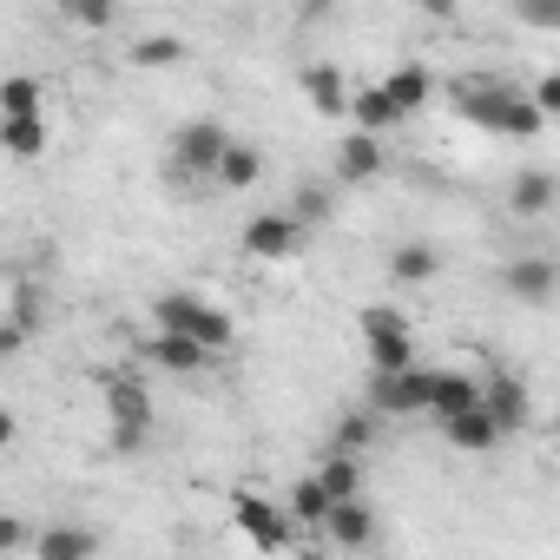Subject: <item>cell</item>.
I'll list each match as a JSON object with an SVG mask.
<instances>
[{
    "instance_id": "obj_27",
    "label": "cell",
    "mask_w": 560,
    "mask_h": 560,
    "mask_svg": "<svg viewBox=\"0 0 560 560\" xmlns=\"http://www.w3.org/2000/svg\"><path fill=\"white\" fill-rule=\"evenodd\" d=\"M60 14H67L73 27H93V34H106V27L119 21V0H60Z\"/></svg>"
},
{
    "instance_id": "obj_24",
    "label": "cell",
    "mask_w": 560,
    "mask_h": 560,
    "mask_svg": "<svg viewBox=\"0 0 560 560\" xmlns=\"http://www.w3.org/2000/svg\"><path fill=\"white\" fill-rule=\"evenodd\" d=\"M284 508H291V514H298L304 527H324V514L337 508V494H330V488H324V475L311 468V475H304V481L291 488V501H284Z\"/></svg>"
},
{
    "instance_id": "obj_28",
    "label": "cell",
    "mask_w": 560,
    "mask_h": 560,
    "mask_svg": "<svg viewBox=\"0 0 560 560\" xmlns=\"http://www.w3.org/2000/svg\"><path fill=\"white\" fill-rule=\"evenodd\" d=\"M185 60V40L178 34H159V40H139L132 47V67H178Z\"/></svg>"
},
{
    "instance_id": "obj_34",
    "label": "cell",
    "mask_w": 560,
    "mask_h": 560,
    "mask_svg": "<svg viewBox=\"0 0 560 560\" xmlns=\"http://www.w3.org/2000/svg\"><path fill=\"white\" fill-rule=\"evenodd\" d=\"M21 547H27V527L14 514H0V553H21Z\"/></svg>"
},
{
    "instance_id": "obj_14",
    "label": "cell",
    "mask_w": 560,
    "mask_h": 560,
    "mask_svg": "<svg viewBox=\"0 0 560 560\" xmlns=\"http://www.w3.org/2000/svg\"><path fill=\"white\" fill-rule=\"evenodd\" d=\"M481 402V376H468V370H435V383H429V416L435 422H448V416H462V409H475Z\"/></svg>"
},
{
    "instance_id": "obj_30",
    "label": "cell",
    "mask_w": 560,
    "mask_h": 560,
    "mask_svg": "<svg viewBox=\"0 0 560 560\" xmlns=\"http://www.w3.org/2000/svg\"><path fill=\"white\" fill-rule=\"evenodd\" d=\"M357 330H363V337H389V330H409V317L389 311V304H370V311L357 317Z\"/></svg>"
},
{
    "instance_id": "obj_29",
    "label": "cell",
    "mask_w": 560,
    "mask_h": 560,
    "mask_svg": "<svg viewBox=\"0 0 560 560\" xmlns=\"http://www.w3.org/2000/svg\"><path fill=\"white\" fill-rule=\"evenodd\" d=\"M291 211H298L304 224H324V218H330V191H324L317 178H304V185H298V198H291Z\"/></svg>"
},
{
    "instance_id": "obj_21",
    "label": "cell",
    "mask_w": 560,
    "mask_h": 560,
    "mask_svg": "<svg viewBox=\"0 0 560 560\" xmlns=\"http://www.w3.org/2000/svg\"><path fill=\"white\" fill-rule=\"evenodd\" d=\"M317 475H324V488H330L337 501H357V494H363V455H357V448L317 455Z\"/></svg>"
},
{
    "instance_id": "obj_16",
    "label": "cell",
    "mask_w": 560,
    "mask_h": 560,
    "mask_svg": "<svg viewBox=\"0 0 560 560\" xmlns=\"http://www.w3.org/2000/svg\"><path fill=\"white\" fill-rule=\"evenodd\" d=\"M100 547H106V540H100L93 527H73V521H54V527L34 540V553H40V560H93Z\"/></svg>"
},
{
    "instance_id": "obj_31",
    "label": "cell",
    "mask_w": 560,
    "mask_h": 560,
    "mask_svg": "<svg viewBox=\"0 0 560 560\" xmlns=\"http://www.w3.org/2000/svg\"><path fill=\"white\" fill-rule=\"evenodd\" d=\"M370 435H376V409H357V416H343L337 448H370Z\"/></svg>"
},
{
    "instance_id": "obj_3",
    "label": "cell",
    "mask_w": 560,
    "mask_h": 560,
    "mask_svg": "<svg viewBox=\"0 0 560 560\" xmlns=\"http://www.w3.org/2000/svg\"><path fill=\"white\" fill-rule=\"evenodd\" d=\"M100 389H106V422H113V448H119V455L145 448V442H152V429H159L152 389H145L139 376H106Z\"/></svg>"
},
{
    "instance_id": "obj_17",
    "label": "cell",
    "mask_w": 560,
    "mask_h": 560,
    "mask_svg": "<svg viewBox=\"0 0 560 560\" xmlns=\"http://www.w3.org/2000/svg\"><path fill=\"white\" fill-rule=\"evenodd\" d=\"M0 139H8L14 159H40L54 139V119L47 113H0Z\"/></svg>"
},
{
    "instance_id": "obj_7",
    "label": "cell",
    "mask_w": 560,
    "mask_h": 560,
    "mask_svg": "<svg viewBox=\"0 0 560 560\" xmlns=\"http://www.w3.org/2000/svg\"><path fill=\"white\" fill-rule=\"evenodd\" d=\"M501 291H508L514 304L547 311V304L560 298V264H553L547 250H521V257H508V270H501Z\"/></svg>"
},
{
    "instance_id": "obj_1",
    "label": "cell",
    "mask_w": 560,
    "mask_h": 560,
    "mask_svg": "<svg viewBox=\"0 0 560 560\" xmlns=\"http://www.w3.org/2000/svg\"><path fill=\"white\" fill-rule=\"evenodd\" d=\"M448 100H455V113H462L468 126L501 132V139H540V126H547L540 100H534L527 86L494 80V73H462V80L448 86Z\"/></svg>"
},
{
    "instance_id": "obj_33",
    "label": "cell",
    "mask_w": 560,
    "mask_h": 560,
    "mask_svg": "<svg viewBox=\"0 0 560 560\" xmlns=\"http://www.w3.org/2000/svg\"><path fill=\"white\" fill-rule=\"evenodd\" d=\"M27 330H34V317H8V324H0V357H21Z\"/></svg>"
},
{
    "instance_id": "obj_19",
    "label": "cell",
    "mask_w": 560,
    "mask_h": 560,
    "mask_svg": "<svg viewBox=\"0 0 560 560\" xmlns=\"http://www.w3.org/2000/svg\"><path fill=\"white\" fill-rule=\"evenodd\" d=\"M435 270H442V250L422 244V237H402V244L389 250V277H396V284H429Z\"/></svg>"
},
{
    "instance_id": "obj_15",
    "label": "cell",
    "mask_w": 560,
    "mask_h": 560,
    "mask_svg": "<svg viewBox=\"0 0 560 560\" xmlns=\"http://www.w3.org/2000/svg\"><path fill=\"white\" fill-rule=\"evenodd\" d=\"M350 119H357L363 132H389V126H402L409 113H402V106H396V93L376 80V86H357V93H350Z\"/></svg>"
},
{
    "instance_id": "obj_4",
    "label": "cell",
    "mask_w": 560,
    "mask_h": 560,
    "mask_svg": "<svg viewBox=\"0 0 560 560\" xmlns=\"http://www.w3.org/2000/svg\"><path fill=\"white\" fill-rule=\"evenodd\" d=\"M231 521H237V534H244L257 553H284V547L298 540V514L277 508V501H264V494H250V488L231 494Z\"/></svg>"
},
{
    "instance_id": "obj_20",
    "label": "cell",
    "mask_w": 560,
    "mask_h": 560,
    "mask_svg": "<svg viewBox=\"0 0 560 560\" xmlns=\"http://www.w3.org/2000/svg\"><path fill=\"white\" fill-rule=\"evenodd\" d=\"M257 178H264V152L244 145V139H231L224 159H218V191H250Z\"/></svg>"
},
{
    "instance_id": "obj_2",
    "label": "cell",
    "mask_w": 560,
    "mask_h": 560,
    "mask_svg": "<svg viewBox=\"0 0 560 560\" xmlns=\"http://www.w3.org/2000/svg\"><path fill=\"white\" fill-rule=\"evenodd\" d=\"M152 324L159 330H191L205 350H231L237 343V324H231V311L224 304H211V298H198V291H165V298H152Z\"/></svg>"
},
{
    "instance_id": "obj_22",
    "label": "cell",
    "mask_w": 560,
    "mask_h": 560,
    "mask_svg": "<svg viewBox=\"0 0 560 560\" xmlns=\"http://www.w3.org/2000/svg\"><path fill=\"white\" fill-rule=\"evenodd\" d=\"M383 86L396 93V106H402V113H422V106L435 100V73H429L422 60H402V67H396V73H389Z\"/></svg>"
},
{
    "instance_id": "obj_13",
    "label": "cell",
    "mask_w": 560,
    "mask_h": 560,
    "mask_svg": "<svg viewBox=\"0 0 560 560\" xmlns=\"http://www.w3.org/2000/svg\"><path fill=\"white\" fill-rule=\"evenodd\" d=\"M376 172H383V132H363V126H357V132L337 145V178H343V185H370Z\"/></svg>"
},
{
    "instance_id": "obj_8",
    "label": "cell",
    "mask_w": 560,
    "mask_h": 560,
    "mask_svg": "<svg viewBox=\"0 0 560 560\" xmlns=\"http://www.w3.org/2000/svg\"><path fill=\"white\" fill-rule=\"evenodd\" d=\"M237 244H244V257H291V250H304V218L298 211H257L237 231Z\"/></svg>"
},
{
    "instance_id": "obj_9",
    "label": "cell",
    "mask_w": 560,
    "mask_h": 560,
    "mask_svg": "<svg viewBox=\"0 0 560 560\" xmlns=\"http://www.w3.org/2000/svg\"><path fill=\"white\" fill-rule=\"evenodd\" d=\"M324 540L330 547H343V553H357V547H370L376 540V508L357 494V501H337L330 514H324Z\"/></svg>"
},
{
    "instance_id": "obj_11",
    "label": "cell",
    "mask_w": 560,
    "mask_h": 560,
    "mask_svg": "<svg viewBox=\"0 0 560 560\" xmlns=\"http://www.w3.org/2000/svg\"><path fill=\"white\" fill-rule=\"evenodd\" d=\"M145 357H152L159 370H172V376H198V370H205V363H211L218 350H205V343H198L191 330H159Z\"/></svg>"
},
{
    "instance_id": "obj_23",
    "label": "cell",
    "mask_w": 560,
    "mask_h": 560,
    "mask_svg": "<svg viewBox=\"0 0 560 560\" xmlns=\"http://www.w3.org/2000/svg\"><path fill=\"white\" fill-rule=\"evenodd\" d=\"M553 191H560L553 172H521V178L508 185V211H514V218H540V211L553 205Z\"/></svg>"
},
{
    "instance_id": "obj_26",
    "label": "cell",
    "mask_w": 560,
    "mask_h": 560,
    "mask_svg": "<svg viewBox=\"0 0 560 560\" xmlns=\"http://www.w3.org/2000/svg\"><path fill=\"white\" fill-rule=\"evenodd\" d=\"M0 113H47V86L34 73H14L8 86H0Z\"/></svg>"
},
{
    "instance_id": "obj_12",
    "label": "cell",
    "mask_w": 560,
    "mask_h": 560,
    "mask_svg": "<svg viewBox=\"0 0 560 560\" xmlns=\"http://www.w3.org/2000/svg\"><path fill=\"white\" fill-rule=\"evenodd\" d=\"M442 435H448V442H455L462 455H488L494 442H508V429H501V422L488 416V402H475V409L448 416V422H442Z\"/></svg>"
},
{
    "instance_id": "obj_32",
    "label": "cell",
    "mask_w": 560,
    "mask_h": 560,
    "mask_svg": "<svg viewBox=\"0 0 560 560\" xmlns=\"http://www.w3.org/2000/svg\"><path fill=\"white\" fill-rule=\"evenodd\" d=\"M527 93L540 100V113H547V119H560V67H553V73H540V80H534Z\"/></svg>"
},
{
    "instance_id": "obj_6",
    "label": "cell",
    "mask_w": 560,
    "mask_h": 560,
    "mask_svg": "<svg viewBox=\"0 0 560 560\" xmlns=\"http://www.w3.org/2000/svg\"><path fill=\"white\" fill-rule=\"evenodd\" d=\"M429 383H435L429 363L370 370V409H376V416H429Z\"/></svg>"
},
{
    "instance_id": "obj_25",
    "label": "cell",
    "mask_w": 560,
    "mask_h": 560,
    "mask_svg": "<svg viewBox=\"0 0 560 560\" xmlns=\"http://www.w3.org/2000/svg\"><path fill=\"white\" fill-rule=\"evenodd\" d=\"M370 343V370H409L416 363V330H389V337H363Z\"/></svg>"
},
{
    "instance_id": "obj_10",
    "label": "cell",
    "mask_w": 560,
    "mask_h": 560,
    "mask_svg": "<svg viewBox=\"0 0 560 560\" xmlns=\"http://www.w3.org/2000/svg\"><path fill=\"white\" fill-rule=\"evenodd\" d=\"M481 402H488V416L514 435V429H527V383L521 376H508V370H488L481 376Z\"/></svg>"
},
{
    "instance_id": "obj_18",
    "label": "cell",
    "mask_w": 560,
    "mask_h": 560,
    "mask_svg": "<svg viewBox=\"0 0 560 560\" xmlns=\"http://www.w3.org/2000/svg\"><path fill=\"white\" fill-rule=\"evenodd\" d=\"M298 86H304V100H311L317 113H330V119H337V113H350V86H343V73H337L330 60L304 67V73H298Z\"/></svg>"
},
{
    "instance_id": "obj_35",
    "label": "cell",
    "mask_w": 560,
    "mask_h": 560,
    "mask_svg": "<svg viewBox=\"0 0 560 560\" xmlns=\"http://www.w3.org/2000/svg\"><path fill=\"white\" fill-rule=\"evenodd\" d=\"M330 8H337V0H304L298 14H304V21H317V14H330Z\"/></svg>"
},
{
    "instance_id": "obj_5",
    "label": "cell",
    "mask_w": 560,
    "mask_h": 560,
    "mask_svg": "<svg viewBox=\"0 0 560 560\" xmlns=\"http://www.w3.org/2000/svg\"><path fill=\"white\" fill-rule=\"evenodd\" d=\"M224 145H231V132H224L218 119H191V126L172 132V172H178L185 185H218Z\"/></svg>"
}]
</instances>
